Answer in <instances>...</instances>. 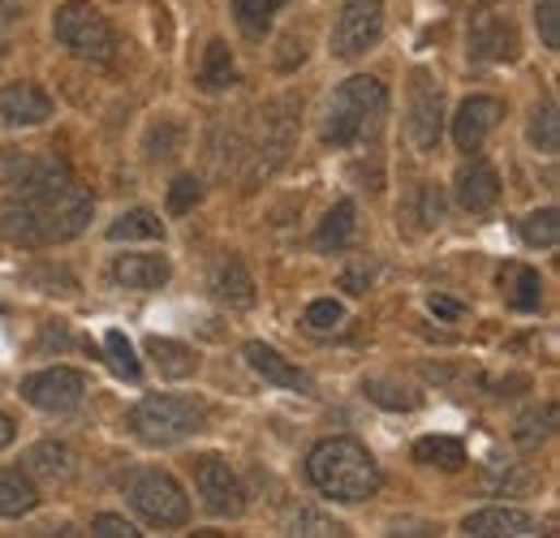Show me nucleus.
I'll use <instances>...</instances> for the list:
<instances>
[{
  "label": "nucleus",
  "instance_id": "36",
  "mask_svg": "<svg viewBox=\"0 0 560 538\" xmlns=\"http://www.w3.org/2000/svg\"><path fill=\"white\" fill-rule=\"evenodd\" d=\"M104 344H108L113 371H117L121 379L139 384V379H142V366H139V358H135V349H130V340H126V332H108V337H104Z\"/></svg>",
  "mask_w": 560,
  "mask_h": 538
},
{
  "label": "nucleus",
  "instance_id": "42",
  "mask_svg": "<svg viewBox=\"0 0 560 538\" xmlns=\"http://www.w3.org/2000/svg\"><path fill=\"white\" fill-rule=\"evenodd\" d=\"M280 48H284V52H280V69H293V61L302 66V57H306V39H302V35H289Z\"/></svg>",
  "mask_w": 560,
  "mask_h": 538
},
{
  "label": "nucleus",
  "instance_id": "20",
  "mask_svg": "<svg viewBox=\"0 0 560 538\" xmlns=\"http://www.w3.org/2000/svg\"><path fill=\"white\" fill-rule=\"evenodd\" d=\"M401 220H406V229L410 233H427V229H435L440 220H444V195H440V186H431V182H419L406 202H401Z\"/></svg>",
  "mask_w": 560,
  "mask_h": 538
},
{
  "label": "nucleus",
  "instance_id": "34",
  "mask_svg": "<svg viewBox=\"0 0 560 538\" xmlns=\"http://www.w3.org/2000/svg\"><path fill=\"white\" fill-rule=\"evenodd\" d=\"M182 151V126L177 121H160V126H151V134H147V160L151 164H164V160H173Z\"/></svg>",
  "mask_w": 560,
  "mask_h": 538
},
{
  "label": "nucleus",
  "instance_id": "21",
  "mask_svg": "<svg viewBox=\"0 0 560 538\" xmlns=\"http://www.w3.org/2000/svg\"><path fill=\"white\" fill-rule=\"evenodd\" d=\"M147 353H151V362L160 366L164 379H190L199 371V353L190 344H182V340L151 337L147 340Z\"/></svg>",
  "mask_w": 560,
  "mask_h": 538
},
{
  "label": "nucleus",
  "instance_id": "23",
  "mask_svg": "<svg viewBox=\"0 0 560 538\" xmlns=\"http://www.w3.org/2000/svg\"><path fill=\"white\" fill-rule=\"evenodd\" d=\"M39 504L35 478L22 470H0V517H22Z\"/></svg>",
  "mask_w": 560,
  "mask_h": 538
},
{
  "label": "nucleus",
  "instance_id": "11",
  "mask_svg": "<svg viewBox=\"0 0 560 538\" xmlns=\"http://www.w3.org/2000/svg\"><path fill=\"white\" fill-rule=\"evenodd\" d=\"M22 397L44 413H70L86 397V379L70 366H48V371L22 379Z\"/></svg>",
  "mask_w": 560,
  "mask_h": 538
},
{
  "label": "nucleus",
  "instance_id": "12",
  "mask_svg": "<svg viewBox=\"0 0 560 538\" xmlns=\"http://www.w3.org/2000/svg\"><path fill=\"white\" fill-rule=\"evenodd\" d=\"M246 362H250V371H255V375H264V379H268V384H277V388L302 393V397H311V393H315V379H311L298 362H289L280 349L264 344V340H250V344H246Z\"/></svg>",
  "mask_w": 560,
  "mask_h": 538
},
{
  "label": "nucleus",
  "instance_id": "29",
  "mask_svg": "<svg viewBox=\"0 0 560 538\" xmlns=\"http://www.w3.org/2000/svg\"><path fill=\"white\" fill-rule=\"evenodd\" d=\"M522 242L535 246V250H552L560 242V211L557 207H544V211H530L522 220Z\"/></svg>",
  "mask_w": 560,
  "mask_h": 538
},
{
  "label": "nucleus",
  "instance_id": "37",
  "mask_svg": "<svg viewBox=\"0 0 560 538\" xmlns=\"http://www.w3.org/2000/svg\"><path fill=\"white\" fill-rule=\"evenodd\" d=\"M341 324H346V306H341V302L319 297V302L306 306V328H311V332H337Z\"/></svg>",
  "mask_w": 560,
  "mask_h": 538
},
{
  "label": "nucleus",
  "instance_id": "18",
  "mask_svg": "<svg viewBox=\"0 0 560 538\" xmlns=\"http://www.w3.org/2000/svg\"><path fill=\"white\" fill-rule=\"evenodd\" d=\"M173 264L164 255H117L113 259V280L121 289H160L168 284Z\"/></svg>",
  "mask_w": 560,
  "mask_h": 538
},
{
  "label": "nucleus",
  "instance_id": "10",
  "mask_svg": "<svg viewBox=\"0 0 560 538\" xmlns=\"http://www.w3.org/2000/svg\"><path fill=\"white\" fill-rule=\"evenodd\" d=\"M440 130H444V86L427 69H415L410 73V138L419 151H435Z\"/></svg>",
  "mask_w": 560,
  "mask_h": 538
},
{
  "label": "nucleus",
  "instance_id": "28",
  "mask_svg": "<svg viewBox=\"0 0 560 538\" xmlns=\"http://www.w3.org/2000/svg\"><path fill=\"white\" fill-rule=\"evenodd\" d=\"M237 82V66H233V52L224 39H211L208 52H203V66H199V86L203 91H229Z\"/></svg>",
  "mask_w": 560,
  "mask_h": 538
},
{
  "label": "nucleus",
  "instance_id": "8",
  "mask_svg": "<svg viewBox=\"0 0 560 538\" xmlns=\"http://www.w3.org/2000/svg\"><path fill=\"white\" fill-rule=\"evenodd\" d=\"M384 35V0H346L332 26V52L341 61H353L371 52Z\"/></svg>",
  "mask_w": 560,
  "mask_h": 538
},
{
  "label": "nucleus",
  "instance_id": "22",
  "mask_svg": "<svg viewBox=\"0 0 560 538\" xmlns=\"http://www.w3.org/2000/svg\"><path fill=\"white\" fill-rule=\"evenodd\" d=\"M26 473L31 478H44V482H66L73 473V453L57 440H44L26 453Z\"/></svg>",
  "mask_w": 560,
  "mask_h": 538
},
{
  "label": "nucleus",
  "instance_id": "43",
  "mask_svg": "<svg viewBox=\"0 0 560 538\" xmlns=\"http://www.w3.org/2000/svg\"><path fill=\"white\" fill-rule=\"evenodd\" d=\"M371 276H375L371 268H350L346 276H341V289H350V293H366V289H371Z\"/></svg>",
  "mask_w": 560,
  "mask_h": 538
},
{
  "label": "nucleus",
  "instance_id": "3",
  "mask_svg": "<svg viewBox=\"0 0 560 538\" xmlns=\"http://www.w3.org/2000/svg\"><path fill=\"white\" fill-rule=\"evenodd\" d=\"M126 422H130V431L139 435L142 444H151V448H168V444H182V440L199 435L203 422H208V409H203L199 401H190V397L151 393V397H142V401L130 409Z\"/></svg>",
  "mask_w": 560,
  "mask_h": 538
},
{
  "label": "nucleus",
  "instance_id": "14",
  "mask_svg": "<svg viewBox=\"0 0 560 538\" xmlns=\"http://www.w3.org/2000/svg\"><path fill=\"white\" fill-rule=\"evenodd\" d=\"M462 535H470V538H530V535H539V522H535L530 513H522V508H504V504H495V508H479V513H470V517L462 522Z\"/></svg>",
  "mask_w": 560,
  "mask_h": 538
},
{
  "label": "nucleus",
  "instance_id": "9",
  "mask_svg": "<svg viewBox=\"0 0 560 538\" xmlns=\"http://www.w3.org/2000/svg\"><path fill=\"white\" fill-rule=\"evenodd\" d=\"M190 470H195V487H199L208 513H215V517H237L246 508V491H242L237 473L229 470V461H220L215 453H203V457L190 461Z\"/></svg>",
  "mask_w": 560,
  "mask_h": 538
},
{
  "label": "nucleus",
  "instance_id": "1",
  "mask_svg": "<svg viewBox=\"0 0 560 538\" xmlns=\"http://www.w3.org/2000/svg\"><path fill=\"white\" fill-rule=\"evenodd\" d=\"M306 473L337 504H362V500H371L380 491L375 457L350 435H332V440L315 444L311 457H306Z\"/></svg>",
  "mask_w": 560,
  "mask_h": 538
},
{
  "label": "nucleus",
  "instance_id": "4",
  "mask_svg": "<svg viewBox=\"0 0 560 538\" xmlns=\"http://www.w3.org/2000/svg\"><path fill=\"white\" fill-rule=\"evenodd\" d=\"M466 52L483 66H504L517 61L522 35L513 17V0H475L470 26H466Z\"/></svg>",
  "mask_w": 560,
  "mask_h": 538
},
{
  "label": "nucleus",
  "instance_id": "17",
  "mask_svg": "<svg viewBox=\"0 0 560 538\" xmlns=\"http://www.w3.org/2000/svg\"><path fill=\"white\" fill-rule=\"evenodd\" d=\"M208 284H211V293H215L220 302H229V306H250V302H255V280H250V271H246V264H242L237 255H220V259L211 264Z\"/></svg>",
  "mask_w": 560,
  "mask_h": 538
},
{
  "label": "nucleus",
  "instance_id": "31",
  "mask_svg": "<svg viewBox=\"0 0 560 538\" xmlns=\"http://www.w3.org/2000/svg\"><path fill=\"white\" fill-rule=\"evenodd\" d=\"M530 142H535L544 155H557V151H560L557 100H544V104H535V113H530Z\"/></svg>",
  "mask_w": 560,
  "mask_h": 538
},
{
  "label": "nucleus",
  "instance_id": "15",
  "mask_svg": "<svg viewBox=\"0 0 560 538\" xmlns=\"http://www.w3.org/2000/svg\"><path fill=\"white\" fill-rule=\"evenodd\" d=\"M0 117L9 126H44L52 117V100L35 82H9L0 86Z\"/></svg>",
  "mask_w": 560,
  "mask_h": 538
},
{
  "label": "nucleus",
  "instance_id": "45",
  "mask_svg": "<svg viewBox=\"0 0 560 538\" xmlns=\"http://www.w3.org/2000/svg\"><path fill=\"white\" fill-rule=\"evenodd\" d=\"M9 444H13V422L0 413V448H9Z\"/></svg>",
  "mask_w": 560,
  "mask_h": 538
},
{
  "label": "nucleus",
  "instance_id": "33",
  "mask_svg": "<svg viewBox=\"0 0 560 538\" xmlns=\"http://www.w3.org/2000/svg\"><path fill=\"white\" fill-rule=\"evenodd\" d=\"M284 535H298V538H346L350 530H346L341 522H332V517L315 513V508H298V513L289 517V530H284Z\"/></svg>",
  "mask_w": 560,
  "mask_h": 538
},
{
  "label": "nucleus",
  "instance_id": "38",
  "mask_svg": "<svg viewBox=\"0 0 560 538\" xmlns=\"http://www.w3.org/2000/svg\"><path fill=\"white\" fill-rule=\"evenodd\" d=\"M199 202H203V182H199V177L182 173V177L168 186V211H173V215H186V211H195Z\"/></svg>",
  "mask_w": 560,
  "mask_h": 538
},
{
  "label": "nucleus",
  "instance_id": "39",
  "mask_svg": "<svg viewBox=\"0 0 560 538\" xmlns=\"http://www.w3.org/2000/svg\"><path fill=\"white\" fill-rule=\"evenodd\" d=\"M535 26H539V39L544 48H560V0H535Z\"/></svg>",
  "mask_w": 560,
  "mask_h": 538
},
{
  "label": "nucleus",
  "instance_id": "30",
  "mask_svg": "<svg viewBox=\"0 0 560 538\" xmlns=\"http://www.w3.org/2000/svg\"><path fill=\"white\" fill-rule=\"evenodd\" d=\"M284 4H289V0H233V13H237V26H242L250 39H259Z\"/></svg>",
  "mask_w": 560,
  "mask_h": 538
},
{
  "label": "nucleus",
  "instance_id": "7",
  "mask_svg": "<svg viewBox=\"0 0 560 538\" xmlns=\"http://www.w3.org/2000/svg\"><path fill=\"white\" fill-rule=\"evenodd\" d=\"M298 113H302V104H298L293 95H280V100H272V104L259 113V138H255V147L246 151V155H250L246 186L268 182L280 164H284V155H289L293 138H298Z\"/></svg>",
  "mask_w": 560,
  "mask_h": 538
},
{
  "label": "nucleus",
  "instance_id": "16",
  "mask_svg": "<svg viewBox=\"0 0 560 538\" xmlns=\"http://www.w3.org/2000/svg\"><path fill=\"white\" fill-rule=\"evenodd\" d=\"M500 199V177L488 160H470L462 173H457V202L470 211V215H483Z\"/></svg>",
  "mask_w": 560,
  "mask_h": 538
},
{
  "label": "nucleus",
  "instance_id": "13",
  "mask_svg": "<svg viewBox=\"0 0 560 538\" xmlns=\"http://www.w3.org/2000/svg\"><path fill=\"white\" fill-rule=\"evenodd\" d=\"M500 117H504V108H500V100H491V95H470V100H462V108H457V117H453V142H457L462 151H479L483 138L500 126Z\"/></svg>",
  "mask_w": 560,
  "mask_h": 538
},
{
  "label": "nucleus",
  "instance_id": "19",
  "mask_svg": "<svg viewBox=\"0 0 560 538\" xmlns=\"http://www.w3.org/2000/svg\"><path fill=\"white\" fill-rule=\"evenodd\" d=\"M500 293L522 315H530V311L544 306V280H539V271L526 268V264H504L500 268Z\"/></svg>",
  "mask_w": 560,
  "mask_h": 538
},
{
  "label": "nucleus",
  "instance_id": "2",
  "mask_svg": "<svg viewBox=\"0 0 560 538\" xmlns=\"http://www.w3.org/2000/svg\"><path fill=\"white\" fill-rule=\"evenodd\" d=\"M388 121V86L380 78L353 73L337 86L324 121V142L328 147H362L375 142Z\"/></svg>",
  "mask_w": 560,
  "mask_h": 538
},
{
  "label": "nucleus",
  "instance_id": "24",
  "mask_svg": "<svg viewBox=\"0 0 560 538\" xmlns=\"http://www.w3.org/2000/svg\"><path fill=\"white\" fill-rule=\"evenodd\" d=\"M415 461H419V466H431V470L457 473V470H466V448H462V440L427 435V440L415 444Z\"/></svg>",
  "mask_w": 560,
  "mask_h": 538
},
{
  "label": "nucleus",
  "instance_id": "5",
  "mask_svg": "<svg viewBox=\"0 0 560 538\" xmlns=\"http://www.w3.org/2000/svg\"><path fill=\"white\" fill-rule=\"evenodd\" d=\"M52 35H57L61 48H70L78 61L104 66L117 52V35H113L108 17L91 0H66L57 9V17H52Z\"/></svg>",
  "mask_w": 560,
  "mask_h": 538
},
{
  "label": "nucleus",
  "instance_id": "35",
  "mask_svg": "<svg viewBox=\"0 0 560 538\" xmlns=\"http://www.w3.org/2000/svg\"><path fill=\"white\" fill-rule=\"evenodd\" d=\"M552 422H557V405H544V409L526 413V418L517 422V444H526V448L544 444V440L552 435Z\"/></svg>",
  "mask_w": 560,
  "mask_h": 538
},
{
  "label": "nucleus",
  "instance_id": "40",
  "mask_svg": "<svg viewBox=\"0 0 560 538\" xmlns=\"http://www.w3.org/2000/svg\"><path fill=\"white\" fill-rule=\"evenodd\" d=\"M91 535L95 538H139V530L126 522V517H113V513H100L91 522Z\"/></svg>",
  "mask_w": 560,
  "mask_h": 538
},
{
  "label": "nucleus",
  "instance_id": "6",
  "mask_svg": "<svg viewBox=\"0 0 560 538\" xmlns=\"http://www.w3.org/2000/svg\"><path fill=\"white\" fill-rule=\"evenodd\" d=\"M126 500L135 504L142 522H151L160 530L186 526V517H190V500H186L182 482L168 470H155V466H142L126 478Z\"/></svg>",
  "mask_w": 560,
  "mask_h": 538
},
{
  "label": "nucleus",
  "instance_id": "27",
  "mask_svg": "<svg viewBox=\"0 0 560 538\" xmlns=\"http://www.w3.org/2000/svg\"><path fill=\"white\" fill-rule=\"evenodd\" d=\"M0 233L13 242V246H39V229H35V215L22 195L0 202Z\"/></svg>",
  "mask_w": 560,
  "mask_h": 538
},
{
  "label": "nucleus",
  "instance_id": "26",
  "mask_svg": "<svg viewBox=\"0 0 560 538\" xmlns=\"http://www.w3.org/2000/svg\"><path fill=\"white\" fill-rule=\"evenodd\" d=\"M108 237L113 242H164V220L147 207H135L108 224Z\"/></svg>",
  "mask_w": 560,
  "mask_h": 538
},
{
  "label": "nucleus",
  "instance_id": "44",
  "mask_svg": "<svg viewBox=\"0 0 560 538\" xmlns=\"http://www.w3.org/2000/svg\"><path fill=\"white\" fill-rule=\"evenodd\" d=\"M431 311H435V315H444V319H457V315H462V306H457V302H448V297H440V293L431 297Z\"/></svg>",
  "mask_w": 560,
  "mask_h": 538
},
{
  "label": "nucleus",
  "instance_id": "25",
  "mask_svg": "<svg viewBox=\"0 0 560 538\" xmlns=\"http://www.w3.org/2000/svg\"><path fill=\"white\" fill-rule=\"evenodd\" d=\"M358 211H353L350 199H341L328 215H324V224H319V233H315V250H346L353 242V229H358V220H353Z\"/></svg>",
  "mask_w": 560,
  "mask_h": 538
},
{
  "label": "nucleus",
  "instance_id": "32",
  "mask_svg": "<svg viewBox=\"0 0 560 538\" xmlns=\"http://www.w3.org/2000/svg\"><path fill=\"white\" fill-rule=\"evenodd\" d=\"M362 393H366V401L384 405V409H419V401H422L415 388H406V384H397V379H366Z\"/></svg>",
  "mask_w": 560,
  "mask_h": 538
},
{
  "label": "nucleus",
  "instance_id": "41",
  "mask_svg": "<svg viewBox=\"0 0 560 538\" xmlns=\"http://www.w3.org/2000/svg\"><path fill=\"white\" fill-rule=\"evenodd\" d=\"M18 26H22V4L18 0H0V52H9Z\"/></svg>",
  "mask_w": 560,
  "mask_h": 538
}]
</instances>
